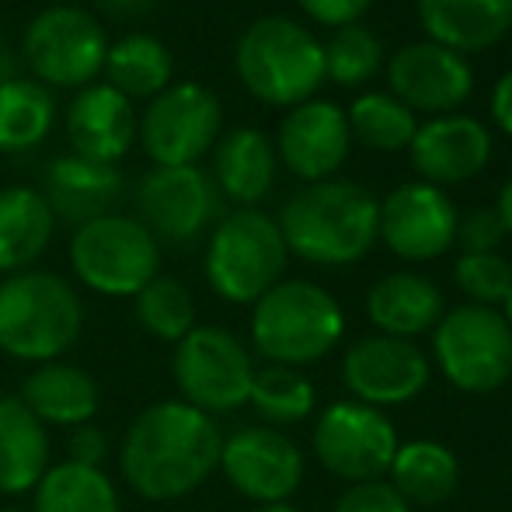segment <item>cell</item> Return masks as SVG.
Returning a JSON list of instances; mask_svg holds the SVG:
<instances>
[{
    "label": "cell",
    "mask_w": 512,
    "mask_h": 512,
    "mask_svg": "<svg viewBox=\"0 0 512 512\" xmlns=\"http://www.w3.org/2000/svg\"><path fill=\"white\" fill-rule=\"evenodd\" d=\"M223 429L182 398L154 401L126 425L119 443L122 481L147 502H175L203 488L220 467Z\"/></svg>",
    "instance_id": "cell-1"
},
{
    "label": "cell",
    "mask_w": 512,
    "mask_h": 512,
    "mask_svg": "<svg viewBox=\"0 0 512 512\" xmlns=\"http://www.w3.org/2000/svg\"><path fill=\"white\" fill-rule=\"evenodd\" d=\"M290 255L307 265H356L380 241V203L370 189L342 178L310 182L276 216Z\"/></svg>",
    "instance_id": "cell-2"
},
{
    "label": "cell",
    "mask_w": 512,
    "mask_h": 512,
    "mask_svg": "<svg viewBox=\"0 0 512 512\" xmlns=\"http://www.w3.org/2000/svg\"><path fill=\"white\" fill-rule=\"evenodd\" d=\"M84 331V300L56 272L28 269L0 279V352L18 363H56Z\"/></svg>",
    "instance_id": "cell-3"
},
{
    "label": "cell",
    "mask_w": 512,
    "mask_h": 512,
    "mask_svg": "<svg viewBox=\"0 0 512 512\" xmlns=\"http://www.w3.org/2000/svg\"><path fill=\"white\" fill-rule=\"evenodd\" d=\"M345 310L310 279H283L251 304V349L272 366L304 370L338 349Z\"/></svg>",
    "instance_id": "cell-4"
},
{
    "label": "cell",
    "mask_w": 512,
    "mask_h": 512,
    "mask_svg": "<svg viewBox=\"0 0 512 512\" xmlns=\"http://www.w3.org/2000/svg\"><path fill=\"white\" fill-rule=\"evenodd\" d=\"M234 70L251 98L262 105L293 108L310 102L324 84V46L300 21L265 14L237 39Z\"/></svg>",
    "instance_id": "cell-5"
},
{
    "label": "cell",
    "mask_w": 512,
    "mask_h": 512,
    "mask_svg": "<svg viewBox=\"0 0 512 512\" xmlns=\"http://www.w3.org/2000/svg\"><path fill=\"white\" fill-rule=\"evenodd\" d=\"M290 248L276 216L262 209H234L213 223L206 237L203 272L209 290L234 307H251L283 283Z\"/></svg>",
    "instance_id": "cell-6"
},
{
    "label": "cell",
    "mask_w": 512,
    "mask_h": 512,
    "mask_svg": "<svg viewBox=\"0 0 512 512\" xmlns=\"http://www.w3.org/2000/svg\"><path fill=\"white\" fill-rule=\"evenodd\" d=\"M67 255L77 283L98 297L133 300L150 279L161 276V241L119 209L74 227Z\"/></svg>",
    "instance_id": "cell-7"
},
{
    "label": "cell",
    "mask_w": 512,
    "mask_h": 512,
    "mask_svg": "<svg viewBox=\"0 0 512 512\" xmlns=\"http://www.w3.org/2000/svg\"><path fill=\"white\" fill-rule=\"evenodd\" d=\"M432 359L450 387L492 394L512 377V328L502 310L460 304L432 328Z\"/></svg>",
    "instance_id": "cell-8"
},
{
    "label": "cell",
    "mask_w": 512,
    "mask_h": 512,
    "mask_svg": "<svg viewBox=\"0 0 512 512\" xmlns=\"http://www.w3.org/2000/svg\"><path fill=\"white\" fill-rule=\"evenodd\" d=\"M105 25L77 4H53L28 21L21 56L39 84L49 91H81L102 77L108 53Z\"/></svg>",
    "instance_id": "cell-9"
},
{
    "label": "cell",
    "mask_w": 512,
    "mask_h": 512,
    "mask_svg": "<svg viewBox=\"0 0 512 512\" xmlns=\"http://www.w3.org/2000/svg\"><path fill=\"white\" fill-rule=\"evenodd\" d=\"M255 370L248 345L220 324H196L171 352L178 398L213 418L248 405Z\"/></svg>",
    "instance_id": "cell-10"
},
{
    "label": "cell",
    "mask_w": 512,
    "mask_h": 512,
    "mask_svg": "<svg viewBox=\"0 0 512 512\" xmlns=\"http://www.w3.org/2000/svg\"><path fill=\"white\" fill-rule=\"evenodd\" d=\"M223 136V105L216 91L196 81H171L150 98L140 115L136 140L154 168H192Z\"/></svg>",
    "instance_id": "cell-11"
},
{
    "label": "cell",
    "mask_w": 512,
    "mask_h": 512,
    "mask_svg": "<svg viewBox=\"0 0 512 512\" xmlns=\"http://www.w3.org/2000/svg\"><path fill=\"white\" fill-rule=\"evenodd\" d=\"M310 446H314V457L324 471L349 481V485H359V481L384 478L401 439L384 411L349 398L331 401L314 418Z\"/></svg>",
    "instance_id": "cell-12"
},
{
    "label": "cell",
    "mask_w": 512,
    "mask_h": 512,
    "mask_svg": "<svg viewBox=\"0 0 512 512\" xmlns=\"http://www.w3.org/2000/svg\"><path fill=\"white\" fill-rule=\"evenodd\" d=\"M237 495H244L255 506L290 502L297 488L304 485L307 460L304 450L272 425H241L230 436H223L220 467Z\"/></svg>",
    "instance_id": "cell-13"
},
{
    "label": "cell",
    "mask_w": 512,
    "mask_h": 512,
    "mask_svg": "<svg viewBox=\"0 0 512 512\" xmlns=\"http://www.w3.org/2000/svg\"><path fill=\"white\" fill-rule=\"evenodd\" d=\"M136 220L161 244L189 248L220 220V192L199 164L150 168L136 182Z\"/></svg>",
    "instance_id": "cell-14"
},
{
    "label": "cell",
    "mask_w": 512,
    "mask_h": 512,
    "mask_svg": "<svg viewBox=\"0 0 512 512\" xmlns=\"http://www.w3.org/2000/svg\"><path fill=\"white\" fill-rule=\"evenodd\" d=\"M432 359L418 349V342L391 335H363L342 356V384L352 401L370 408L408 405L429 387Z\"/></svg>",
    "instance_id": "cell-15"
},
{
    "label": "cell",
    "mask_w": 512,
    "mask_h": 512,
    "mask_svg": "<svg viewBox=\"0 0 512 512\" xmlns=\"http://www.w3.org/2000/svg\"><path fill=\"white\" fill-rule=\"evenodd\" d=\"M460 213L443 189L405 182L380 203V241L405 262H432L457 244Z\"/></svg>",
    "instance_id": "cell-16"
},
{
    "label": "cell",
    "mask_w": 512,
    "mask_h": 512,
    "mask_svg": "<svg viewBox=\"0 0 512 512\" xmlns=\"http://www.w3.org/2000/svg\"><path fill=\"white\" fill-rule=\"evenodd\" d=\"M387 84L391 95L411 112L450 115L471 98L474 70L467 56L439 46V42H408L387 63Z\"/></svg>",
    "instance_id": "cell-17"
},
{
    "label": "cell",
    "mask_w": 512,
    "mask_h": 512,
    "mask_svg": "<svg viewBox=\"0 0 512 512\" xmlns=\"http://www.w3.org/2000/svg\"><path fill=\"white\" fill-rule=\"evenodd\" d=\"M276 157L290 175L300 182H328L335 171L349 161L352 150V129L349 115L342 105L310 98L304 105H293L279 122L276 136Z\"/></svg>",
    "instance_id": "cell-18"
},
{
    "label": "cell",
    "mask_w": 512,
    "mask_h": 512,
    "mask_svg": "<svg viewBox=\"0 0 512 512\" xmlns=\"http://www.w3.org/2000/svg\"><path fill=\"white\" fill-rule=\"evenodd\" d=\"M411 164L422 175V182L436 185H460L478 178L492 161V133L485 122L474 115H436L422 122L411 140Z\"/></svg>",
    "instance_id": "cell-19"
},
{
    "label": "cell",
    "mask_w": 512,
    "mask_h": 512,
    "mask_svg": "<svg viewBox=\"0 0 512 512\" xmlns=\"http://www.w3.org/2000/svg\"><path fill=\"white\" fill-rule=\"evenodd\" d=\"M63 129H67L70 154L98 164H119L133 150L140 115L126 95L108 88L105 81H95L70 98Z\"/></svg>",
    "instance_id": "cell-20"
},
{
    "label": "cell",
    "mask_w": 512,
    "mask_h": 512,
    "mask_svg": "<svg viewBox=\"0 0 512 512\" xmlns=\"http://www.w3.org/2000/svg\"><path fill=\"white\" fill-rule=\"evenodd\" d=\"M279 157L272 140L255 126H237L223 133L213 147V185L220 199L237 209H258L276 185Z\"/></svg>",
    "instance_id": "cell-21"
},
{
    "label": "cell",
    "mask_w": 512,
    "mask_h": 512,
    "mask_svg": "<svg viewBox=\"0 0 512 512\" xmlns=\"http://www.w3.org/2000/svg\"><path fill=\"white\" fill-rule=\"evenodd\" d=\"M126 192L119 168L115 164H98L88 157L63 154L56 161H49L46 168V196L49 209L56 213V220H67L74 227L95 220V216L115 213V203Z\"/></svg>",
    "instance_id": "cell-22"
},
{
    "label": "cell",
    "mask_w": 512,
    "mask_h": 512,
    "mask_svg": "<svg viewBox=\"0 0 512 512\" xmlns=\"http://www.w3.org/2000/svg\"><path fill=\"white\" fill-rule=\"evenodd\" d=\"M18 398L25 408L39 418L42 425H60V429H77V425L95 422L102 408V387L88 370L74 363H42L21 380Z\"/></svg>",
    "instance_id": "cell-23"
},
{
    "label": "cell",
    "mask_w": 512,
    "mask_h": 512,
    "mask_svg": "<svg viewBox=\"0 0 512 512\" xmlns=\"http://www.w3.org/2000/svg\"><path fill=\"white\" fill-rule=\"evenodd\" d=\"M443 314V293L422 272H387L366 293V317L380 335L415 342L418 335H429Z\"/></svg>",
    "instance_id": "cell-24"
},
{
    "label": "cell",
    "mask_w": 512,
    "mask_h": 512,
    "mask_svg": "<svg viewBox=\"0 0 512 512\" xmlns=\"http://www.w3.org/2000/svg\"><path fill=\"white\" fill-rule=\"evenodd\" d=\"M425 35L453 53H481L509 35L512 0H415Z\"/></svg>",
    "instance_id": "cell-25"
},
{
    "label": "cell",
    "mask_w": 512,
    "mask_h": 512,
    "mask_svg": "<svg viewBox=\"0 0 512 512\" xmlns=\"http://www.w3.org/2000/svg\"><path fill=\"white\" fill-rule=\"evenodd\" d=\"M56 213L42 189L7 185L0 189V276L35 269L56 234Z\"/></svg>",
    "instance_id": "cell-26"
},
{
    "label": "cell",
    "mask_w": 512,
    "mask_h": 512,
    "mask_svg": "<svg viewBox=\"0 0 512 512\" xmlns=\"http://www.w3.org/2000/svg\"><path fill=\"white\" fill-rule=\"evenodd\" d=\"M49 429L25 401L0 398V495H28L53 464Z\"/></svg>",
    "instance_id": "cell-27"
},
{
    "label": "cell",
    "mask_w": 512,
    "mask_h": 512,
    "mask_svg": "<svg viewBox=\"0 0 512 512\" xmlns=\"http://www.w3.org/2000/svg\"><path fill=\"white\" fill-rule=\"evenodd\" d=\"M102 77L108 88L126 95L129 102H150L164 88H171L175 56H171V49L157 35L129 32L122 39L108 42Z\"/></svg>",
    "instance_id": "cell-28"
},
{
    "label": "cell",
    "mask_w": 512,
    "mask_h": 512,
    "mask_svg": "<svg viewBox=\"0 0 512 512\" xmlns=\"http://www.w3.org/2000/svg\"><path fill=\"white\" fill-rule=\"evenodd\" d=\"M391 488L408 506H439L460 485V460L446 443L436 439H411L401 443L387 467Z\"/></svg>",
    "instance_id": "cell-29"
},
{
    "label": "cell",
    "mask_w": 512,
    "mask_h": 512,
    "mask_svg": "<svg viewBox=\"0 0 512 512\" xmlns=\"http://www.w3.org/2000/svg\"><path fill=\"white\" fill-rule=\"evenodd\" d=\"M56 126V98L35 77L0 84V154H28L42 147Z\"/></svg>",
    "instance_id": "cell-30"
},
{
    "label": "cell",
    "mask_w": 512,
    "mask_h": 512,
    "mask_svg": "<svg viewBox=\"0 0 512 512\" xmlns=\"http://www.w3.org/2000/svg\"><path fill=\"white\" fill-rule=\"evenodd\" d=\"M32 512H122V502L105 467L60 460L35 485Z\"/></svg>",
    "instance_id": "cell-31"
},
{
    "label": "cell",
    "mask_w": 512,
    "mask_h": 512,
    "mask_svg": "<svg viewBox=\"0 0 512 512\" xmlns=\"http://www.w3.org/2000/svg\"><path fill=\"white\" fill-rule=\"evenodd\" d=\"M248 405L262 418V425L286 429V425H300L314 415L317 387L304 370L265 363L262 370H255Z\"/></svg>",
    "instance_id": "cell-32"
},
{
    "label": "cell",
    "mask_w": 512,
    "mask_h": 512,
    "mask_svg": "<svg viewBox=\"0 0 512 512\" xmlns=\"http://www.w3.org/2000/svg\"><path fill=\"white\" fill-rule=\"evenodd\" d=\"M133 317L150 338L178 345L196 328V297L175 276H154L133 297Z\"/></svg>",
    "instance_id": "cell-33"
},
{
    "label": "cell",
    "mask_w": 512,
    "mask_h": 512,
    "mask_svg": "<svg viewBox=\"0 0 512 512\" xmlns=\"http://www.w3.org/2000/svg\"><path fill=\"white\" fill-rule=\"evenodd\" d=\"M349 129L359 143L384 154H398L408 150L415 140L418 119L408 105H401L391 91H366L349 105Z\"/></svg>",
    "instance_id": "cell-34"
},
{
    "label": "cell",
    "mask_w": 512,
    "mask_h": 512,
    "mask_svg": "<svg viewBox=\"0 0 512 512\" xmlns=\"http://www.w3.org/2000/svg\"><path fill=\"white\" fill-rule=\"evenodd\" d=\"M324 46V81H335L338 88H363L373 81L384 63V46L366 25L335 28Z\"/></svg>",
    "instance_id": "cell-35"
},
{
    "label": "cell",
    "mask_w": 512,
    "mask_h": 512,
    "mask_svg": "<svg viewBox=\"0 0 512 512\" xmlns=\"http://www.w3.org/2000/svg\"><path fill=\"white\" fill-rule=\"evenodd\" d=\"M453 283L467 297V304L499 310L512 293V262L499 251H464L453 262Z\"/></svg>",
    "instance_id": "cell-36"
},
{
    "label": "cell",
    "mask_w": 512,
    "mask_h": 512,
    "mask_svg": "<svg viewBox=\"0 0 512 512\" xmlns=\"http://www.w3.org/2000/svg\"><path fill=\"white\" fill-rule=\"evenodd\" d=\"M331 512H411V506L391 488V481H359L338 495Z\"/></svg>",
    "instance_id": "cell-37"
},
{
    "label": "cell",
    "mask_w": 512,
    "mask_h": 512,
    "mask_svg": "<svg viewBox=\"0 0 512 512\" xmlns=\"http://www.w3.org/2000/svg\"><path fill=\"white\" fill-rule=\"evenodd\" d=\"M506 241V227L495 206H478L460 220L457 227V244L471 255L478 251H499V244Z\"/></svg>",
    "instance_id": "cell-38"
},
{
    "label": "cell",
    "mask_w": 512,
    "mask_h": 512,
    "mask_svg": "<svg viewBox=\"0 0 512 512\" xmlns=\"http://www.w3.org/2000/svg\"><path fill=\"white\" fill-rule=\"evenodd\" d=\"M297 4L317 25L345 28V25H359V18L370 11L373 0H297Z\"/></svg>",
    "instance_id": "cell-39"
},
{
    "label": "cell",
    "mask_w": 512,
    "mask_h": 512,
    "mask_svg": "<svg viewBox=\"0 0 512 512\" xmlns=\"http://www.w3.org/2000/svg\"><path fill=\"white\" fill-rule=\"evenodd\" d=\"M108 450H112V443H108V432L102 429V425L88 422V425H77V429H70L67 460H74V464L102 467L108 460Z\"/></svg>",
    "instance_id": "cell-40"
},
{
    "label": "cell",
    "mask_w": 512,
    "mask_h": 512,
    "mask_svg": "<svg viewBox=\"0 0 512 512\" xmlns=\"http://www.w3.org/2000/svg\"><path fill=\"white\" fill-rule=\"evenodd\" d=\"M492 119L502 133L512 136V70H506L492 88Z\"/></svg>",
    "instance_id": "cell-41"
},
{
    "label": "cell",
    "mask_w": 512,
    "mask_h": 512,
    "mask_svg": "<svg viewBox=\"0 0 512 512\" xmlns=\"http://www.w3.org/2000/svg\"><path fill=\"white\" fill-rule=\"evenodd\" d=\"M108 14H119V18H136V14H147L157 0H98Z\"/></svg>",
    "instance_id": "cell-42"
},
{
    "label": "cell",
    "mask_w": 512,
    "mask_h": 512,
    "mask_svg": "<svg viewBox=\"0 0 512 512\" xmlns=\"http://www.w3.org/2000/svg\"><path fill=\"white\" fill-rule=\"evenodd\" d=\"M495 209H499V216H502V227H506V237H512V178H509L506 185H502L499 203H495Z\"/></svg>",
    "instance_id": "cell-43"
},
{
    "label": "cell",
    "mask_w": 512,
    "mask_h": 512,
    "mask_svg": "<svg viewBox=\"0 0 512 512\" xmlns=\"http://www.w3.org/2000/svg\"><path fill=\"white\" fill-rule=\"evenodd\" d=\"M11 77H18V56H14V49L0 39V84L11 81Z\"/></svg>",
    "instance_id": "cell-44"
},
{
    "label": "cell",
    "mask_w": 512,
    "mask_h": 512,
    "mask_svg": "<svg viewBox=\"0 0 512 512\" xmlns=\"http://www.w3.org/2000/svg\"><path fill=\"white\" fill-rule=\"evenodd\" d=\"M255 512H300L293 502H272V506H258Z\"/></svg>",
    "instance_id": "cell-45"
},
{
    "label": "cell",
    "mask_w": 512,
    "mask_h": 512,
    "mask_svg": "<svg viewBox=\"0 0 512 512\" xmlns=\"http://www.w3.org/2000/svg\"><path fill=\"white\" fill-rule=\"evenodd\" d=\"M499 310H502V317H506V324L512 328V293H509V297H506V304H502Z\"/></svg>",
    "instance_id": "cell-46"
},
{
    "label": "cell",
    "mask_w": 512,
    "mask_h": 512,
    "mask_svg": "<svg viewBox=\"0 0 512 512\" xmlns=\"http://www.w3.org/2000/svg\"><path fill=\"white\" fill-rule=\"evenodd\" d=\"M0 512H25V509H0Z\"/></svg>",
    "instance_id": "cell-47"
}]
</instances>
